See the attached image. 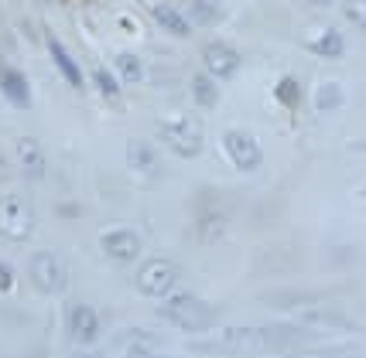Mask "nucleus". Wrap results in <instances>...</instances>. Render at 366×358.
Masks as SVG:
<instances>
[{
  "mask_svg": "<svg viewBox=\"0 0 366 358\" xmlns=\"http://www.w3.org/2000/svg\"><path fill=\"white\" fill-rule=\"evenodd\" d=\"M117 72L124 76V82H141L144 78V65L137 55H130V51H120L117 55Z\"/></svg>",
  "mask_w": 366,
  "mask_h": 358,
  "instance_id": "obj_18",
  "label": "nucleus"
},
{
  "mask_svg": "<svg viewBox=\"0 0 366 358\" xmlns=\"http://www.w3.org/2000/svg\"><path fill=\"white\" fill-rule=\"evenodd\" d=\"M274 99L287 109H298L302 103V86H298V78L295 76H281L277 78V86H274Z\"/></svg>",
  "mask_w": 366,
  "mask_h": 358,
  "instance_id": "obj_17",
  "label": "nucleus"
},
{
  "mask_svg": "<svg viewBox=\"0 0 366 358\" xmlns=\"http://www.w3.org/2000/svg\"><path fill=\"white\" fill-rule=\"evenodd\" d=\"M96 86H99V93L107 96V99L120 96V82H117V76H113L110 68H96Z\"/></svg>",
  "mask_w": 366,
  "mask_h": 358,
  "instance_id": "obj_20",
  "label": "nucleus"
},
{
  "mask_svg": "<svg viewBox=\"0 0 366 358\" xmlns=\"http://www.w3.org/2000/svg\"><path fill=\"white\" fill-rule=\"evenodd\" d=\"M69 327H72V338L82 344H93L96 338H99V317H96L93 307H86V304H79V307H72V314H69Z\"/></svg>",
  "mask_w": 366,
  "mask_h": 358,
  "instance_id": "obj_12",
  "label": "nucleus"
},
{
  "mask_svg": "<svg viewBox=\"0 0 366 358\" xmlns=\"http://www.w3.org/2000/svg\"><path fill=\"white\" fill-rule=\"evenodd\" d=\"M164 147H172L178 157H199L206 147V133L202 123L192 120V116H172V120H161L158 126Z\"/></svg>",
  "mask_w": 366,
  "mask_h": 358,
  "instance_id": "obj_1",
  "label": "nucleus"
},
{
  "mask_svg": "<svg viewBox=\"0 0 366 358\" xmlns=\"http://www.w3.org/2000/svg\"><path fill=\"white\" fill-rule=\"evenodd\" d=\"M202 62L212 78H233L239 72V51L226 41H209L202 48Z\"/></svg>",
  "mask_w": 366,
  "mask_h": 358,
  "instance_id": "obj_7",
  "label": "nucleus"
},
{
  "mask_svg": "<svg viewBox=\"0 0 366 358\" xmlns=\"http://www.w3.org/2000/svg\"><path fill=\"white\" fill-rule=\"evenodd\" d=\"M312 51L322 55V58H342V51H346V38H342V31L329 28V31H322L319 38L312 41Z\"/></svg>",
  "mask_w": 366,
  "mask_h": 358,
  "instance_id": "obj_16",
  "label": "nucleus"
},
{
  "mask_svg": "<svg viewBox=\"0 0 366 358\" xmlns=\"http://www.w3.org/2000/svg\"><path fill=\"white\" fill-rule=\"evenodd\" d=\"M192 99L206 109L216 106V103H219V86H216V78L206 76V72H199V76L192 78Z\"/></svg>",
  "mask_w": 366,
  "mask_h": 358,
  "instance_id": "obj_15",
  "label": "nucleus"
},
{
  "mask_svg": "<svg viewBox=\"0 0 366 358\" xmlns=\"http://www.w3.org/2000/svg\"><path fill=\"white\" fill-rule=\"evenodd\" d=\"M192 21H195V24H216V21H219V7L209 4V0H195V4H192Z\"/></svg>",
  "mask_w": 366,
  "mask_h": 358,
  "instance_id": "obj_19",
  "label": "nucleus"
},
{
  "mask_svg": "<svg viewBox=\"0 0 366 358\" xmlns=\"http://www.w3.org/2000/svg\"><path fill=\"white\" fill-rule=\"evenodd\" d=\"M151 17H154L168 34H175V38H189L192 34V21L182 14L178 7H172V4H154V7H151Z\"/></svg>",
  "mask_w": 366,
  "mask_h": 358,
  "instance_id": "obj_13",
  "label": "nucleus"
},
{
  "mask_svg": "<svg viewBox=\"0 0 366 358\" xmlns=\"http://www.w3.org/2000/svg\"><path fill=\"white\" fill-rule=\"evenodd\" d=\"M76 358H93V355H76Z\"/></svg>",
  "mask_w": 366,
  "mask_h": 358,
  "instance_id": "obj_25",
  "label": "nucleus"
},
{
  "mask_svg": "<svg viewBox=\"0 0 366 358\" xmlns=\"http://www.w3.org/2000/svg\"><path fill=\"white\" fill-rule=\"evenodd\" d=\"M31 280L38 283V290L45 294H59L65 287V266L55 252H38L31 256Z\"/></svg>",
  "mask_w": 366,
  "mask_h": 358,
  "instance_id": "obj_6",
  "label": "nucleus"
},
{
  "mask_svg": "<svg viewBox=\"0 0 366 358\" xmlns=\"http://www.w3.org/2000/svg\"><path fill=\"white\" fill-rule=\"evenodd\" d=\"M31 208L21 195H4L0 198V235L11 239V242H24L31 235Z\"/></svg>",
  "mask_w": 366,
  "mask_h": 358,
  "instance_id": "obj_3",
  "label": "nucleus"
},
{
  "mask_svg": "<svg viewBox=\"0 0 366 358\" xmlns=\"http://www.w3.org/2000/svg\"><path fill=\"white\" fill-rule=\"evenodd\" d=\"M178 283V266L172 260H151L137 273V290L144 297H168Z\"/></svg>",
  "mask_w": 366,
  "mask_h": 358,
  "instance_id": "obj_4",
  "label": "nucleus"
},
{
  "mask_svg": "<svg viewBox=\"0 0 366 358\" xmlns=\"http://www.w3.org/2000/svg\"><path fill=\"white\" fill-rule=\"evenodd\" d=\"M223 147H226V157L233 160V168L243 174H250L260 168V160H264V150H260V143L247 133V130H229L223 137Z\"/></svg>",
  "mask_w": 366,
  "mask_h": 358,
  "instance_id": "obj_5",
  "label": "nucleus"
},
{
  "mask_svg": "<svg viewBox=\"0 0 366 358\" xmlns=\"http://www.w3.org/2000/svg\"><path fill=\"white\" fill-rule=\"evenodd\" d=\"M7 174V160H4V154H0V178Z\"/></svg>",
  "mask_w": 366,
  "mask_h": 358,
  "instance_id": "obj_23",
  "label": "nucleus"
},
{
  "mask_svg": "<svg viewBox=\"0 0 366 358\" xmlns=\"http://www.w3.org/2000/svg\"><path fill=\"white\" fill-rule=\"evenodd\" d=\"M0 93L14 109H28L31 106V82L28 76L14 68V65H0Z\"/></svg>",
  "mask_w": 366,
  "mask_h": 358,
  "instance_id": "obj_8",
  "label": "nucleus"
},
{
  "mask_svg": "<svg viewBox=\"0 0 366 358\" xmlns=\"http://www.w3.org/2000/svg\"><path fill=\"white\" fill-rule=\"evenodd\" d=\"M11 287H14V270L7 263H0V294H7Z\"/></svg>",
  "mask_w": 366,
  "mask_h": 358,
  "instance_id": "obj_22",
  "label": "nucleus"
},
{
  "mask_svg": "<svg viewBox=\"0 0 366 358\" xmlns=\"http://www.w3.org/2000/svg\"><path fill=\"white\" fill-rule=\"evenodd\" d=\"M144 358H151V355H144Z\"/></svg>",
  "mask_w": 366,
  "mask_h": 358,
  "instance_id": "obj_26",
  "label": "nucleus"
},
{
  "mask_svg": "<svg viewBox=\"0 0 366 358\" xmlns=\"http://www.w3.org/2000/svg\"><path fill=\"white\" fill-rule=\"evenodd\" d=\"M14 157H17V168L24 178H41L45 174V154H41V143L34 140V137H21L14 143Z\"/></svg>",
  "mask_w": 366,
  "mask_h": 358,
  "instance_id": "obj_10",
  "label": "nucleus"
},
{
  "mask_svg": "<svg viewBox=\"0 0 366 358\" xmlns=\"http://www.w3.org/2000/svg\"><path fill=\"white\" fill-rule=\"evenodd\" d=\"M48 55H51V62H55V68H59V76L72 86V89H82V68L76 65V58L65 51V45L59 41V38H48Z\"/></svg>",
  "mask_w": 366,
  "mask_h": 358,
  "instance_id": "obj_11",
  "label": "nucleus"
},
{
  "mask_svg": "<svg viewBox=\"0 0 366 358\" xmlns=\"http://www.w3.org/2000/svg\"><path fill=\"white\" fill-rule=\"evenodd\" d=\"M161 317L172 321V324H178V327H185V331H206V327L212 324L209 304L206 300H199V297H192V294L172 297V300L161 307Z\"/></svg>",
  "mask_w": 366,
  "mask_h": 358,
  "instance_id": "obj_2",
  "label": "nucleus"
},
{
  "mask_svg": "<svg viewBox=\"0 0 366 358\" xmlns=\"http://www.w3.org/2000/svg\"><path fill=\"white\" fill-rule=\"evenodd\" d=\"M99 246H103V252L110 260H124L127 263V260H134L141 252V239H137V232H130V229H110V232H103Z\"/></svg>",
  "mask_w": 366,
  "mask_h": 358,
  "instance_id": "obj_9",
  "label": "nucleus"
},
{
  "mask_svg": "<svg viewBox=\"0 0 366 358\" xmlns=\"http://www.w3.org/2000/svg\"><path fill=\"white\" fill-rule=\"evenodd\" d=\"M339 103H342V89H339V86H322L319 106H322V109H335Z\"/></svg>",
  "mask_w": 366,
  "mask_h": 358,
  "instance_id": "obj_21",
  "label": "nucleus"
},
{
  "mask_svg": "<svg viewBox=\"0 0 366 358\" xmlns=\"http://www.w3.org/2000/svg\"><path fill=\"white\" fill-rule=\"evenodd\" d=\"M315 4H322V7H325V4H332V0H315Z\"/></svg>",
  "mask_w": 366,
  "mask_h": 358,
  "instance_id": "obj_24",
  "label": "nucleus"
},
{
  "mask_svg": "<svg viewBox=\"0 0 366 358\" xmlns=\"http://www.w3.org/2000/svg\"><path fill=\"white\" fill-rule=\"evenodd\" d=\"M127 160H130V168L137 174H158V154L151 150V143H144V140H130L127 147Z\"/></svg>",
  "mask_w": 366,
  "mask_h": 358,
  "instance_id": "obj_14",
  "label": "nucleus"
}]
</instances>
